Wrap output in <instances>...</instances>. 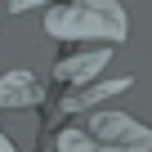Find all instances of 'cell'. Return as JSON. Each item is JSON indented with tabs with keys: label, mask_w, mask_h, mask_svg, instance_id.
Segmentation results:
<instances>
[{
	"label": "cell",
	"mask_w": 152,
	"mask_h": 152,
	"mask_svg": "<svg viewBox=\"0 0 152 152\" xmlns=\"http://www.w3.org/2000/svg\"><path fill=\"white\" fill-rule=\"evenodd\" d=\"M45 36L63 45H121L130 36V18L121 0H54L45 9Z\"/></svg>",
	"instance_id": "6da1fadb"
},
{
	"label": "cell",
	"mask_w": 152,
	"mask_h": 152,
	"mask_svg": "<svg viewBox=\"0 0 152 152\" xmlns=\"http://www.w3.org/2000/svg\"><path fill=\"white\" fill-rule=\"evenodd\" d=\"M58 152H152V125L134 121L130 112L99 107L85 125H72L54 143Z\"/></svg>",
	"instance_id": "7a4b0ae2"
},
{
	"label": "cell",
	"mask_w": 152,
	"mask_h": 152,
	"mask_svg": "<svg viewBox=\"0 0 152 152\" xmlns=\"http://www.w3.org/2000/svg\"><path fill=\"white\" fill-rule=\"evenodd\" d=\"M112 63V45H99V49H81V54H63L54 63V81H63L67 90L76 85H90L94 76H103V67Z\"/></svg>",
	"instance_id": "3957f363"
},
{
	"label": "cell",
	"mask_w": 152,
	"mask_h": 152,
	"mask_svg": "<svg viewBox=\"0 0 152 152\" xmlns=\"http://www.w3.org/2000/svg\"><path fill=\"white\" fill-rule=\"evenodd\" d=\"M134 85V76H112V81H94L90 85H76L72 94H63V116H76V112H94L103 99H112V94H125Z\"/></svg>",
	"instance_id": "277c9868"
},
{
	"label": "cell",
	"mask_w": 152,
	"mask_h": 152,
	"mask_svg": "<svg viewBox=\"0 0 152 152\" xmlns=\"http://www.w3.org/2000/svg\"><path fill=\"white\" fill-rule=\"evenodd\" d=\"M40 103H45V85L36 81V72L18 67V72H5V76H0V107L23 112V107H40Z\"/></svg>",
	"instance_id": "5b68a950"
},
{
	"label": "cell",
	"mask_w": 152,
	"mask_h": 152,
	"mask_svg": "<svg viewBox=\"0 0 152 152\" xmlns=\"http://www.w3.org/2000/svg\"><path fill=\"white\" fill-rule=\"evenodd\" d=\"M54 0H9V14H27V9H49Z\"/></svg>",
	"instance_id": "8992f818"
},
{
	"label": "cell",
	"mask_w": 152,
	"mask_h": 152,
	"mask_svg": "<svg viewBox=\"0 0 152 152\" xmlns=\"http://www.w3.org/2000/svg\"><path fill=\"white\" fill-rule=\"evenodd\" d=\"M0 152H18V148H14V139H9L5 130H0Z\"/></svg>",
	"instance_id": "52a82bcc"
}]
</instances>
